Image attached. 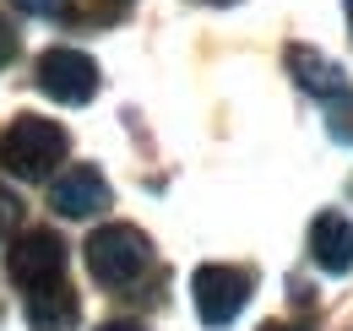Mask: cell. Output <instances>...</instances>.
I'll return each mask as SVG.
<instances>
[{"mask_svg":"<svg viewBox=\"0 0 353 331\" xmlns=\"http://www.w3.org/2000/svg\"><path fill=\"white\" fill-rule=\"evenodd\" d=\"M65 147H71L65 125L44 120V114H17L0 136V168L17 179H49L54 163L65 158Z\"/></svg>","mask_w":353,"mask_h":331,"instance_id":"cell-1","label":"cell"},{"mask_svg":"<svg viewBox=\"0 0 353 331\" xmlns=\"http://www.w3.org/2000/svg\"><path fill=\"white\" fill-rule=\"evenodd\" d=\"M147 266H152V245L136 223H103L88 239V272L103 288H131V283H141Z\"/></svg>","mask_w":353,"mask_h":331,"instance_id":"cell-2","label":"cell"},{"mask_svg":"<svg viewBox=\"0 0 353 331\" xmlns=\"http://www.w3.org/2000/svg\"><path fill=\"white\" fill-rule=\"evenodd\" d=\"M250 293H256V272L250 266H196V277H190V299H196V315H201V326L223 331L245 304H250Z\"/></svg>","mask_w":353,"mask_h":331,"instance_id":"cell-3","label":"cell"},{"mask_svg":"<svg viewBox=\"0 0 353 331\" xmlns=\"http://www.w3.org/2000/svg\"><path fill=\"white\" fill-rule=\"evenodd\" d=\"M39 92H49L54 103H92V92H98V66H92V54L82 49H44L39 54Z\"/></svg>","mask_w":353,"mask_h":331,"instance_id":"cell-4","label":"cell"},{"mask_svg":"<svg viewBox=\"0 0 353 331\" xmlns=\"http://www.w3.org/2000/svg\"><path fill=\"white\" fill-rule=\"evenodd\" d=\"M6 277L17 283V288H39V283H54V277H65V245H60V234H49V228H33V234H22L17 245L6 250Z\"/></svg>","mask_w":353,"mask_h":331,"instance_id":"cell-5","label":"cell"},{"mask_svg":"<svg viewBox=\"0 0 353 331\" xmlns=\"http://www.w3.org/2000/svg\"><path fill=\"white\" fill-rule=\"evenodd\" d=\"M49 207L60 212V217H92V212L109 207V179H103L92 163L65 168V174L49 185Z\"/></svg>","mask_w":353,"mask_h":331,"instance_id":"cell-6","label":"cell"},{"mask_svg":"<svg viewBox=\"0 0 353 331\" xmlns=\"http://www.w3.org/2000/svg\"><path fill=\"white\" fill-rule=\"evenodd\" d=\"M310 261H315L326 277L353 272V223L343 212H321V217L310 223Z\"/></svg>","mask_w":353,"mask_h":331,"instance_id":"cell-7","label":"cell"},{"mask_svg":"<svg viewBox=\"0 0 353 331\" xmlns=\"http://www.w3.org/2000/svg\"><path fill=\"white\" fill-rule=\"evenodd\" d=\"M77 315H82V304L65 277L28 288V326L33 331H77Z\"/></svg>","mask_w":353,"mask_h":331,"instance_id":"cell-8","label":"cell"},{"mask_svg":"<svg viewBox=\"0 0 353 331\" xmlns=\"http://www.w3.org/2000/svg\"><path fill=\"white\" fill-rule=\"evenodd\" d=\"M288 77L305 87L310 98H337V92H348V77H343V66L337 60H326V54H315L305 43H288Z\"/></svg>","mask_w":353,"mask_h":331,"instance_id":"cell-9","label":"cell"},{"mask_svg":"<svg viewBox=\"0 0 353 331\" xmlns=\"http://www.w3.org/2000/svg\"><path fill=\"white\" fill-rule=\"evenodd\" d=\"M326 130H332V141L353 147V92H337L326 103Z\"/></svg>","mask_w":353,"mask_h":331,"instance_id":"cell-10","label":"cell"},{"mask_svg":"<svg viewBox=\"0 0 353 331\" xmlns=\"http://www.w3.org/2000/svg\"><path fill=\"white\" fill-rule=\"evenodd\" d=\"M17 223H22V201H17V196H11L6 185H0V239H6V234H11Z\"/></svg>","mask_w":353,"mask_h":331,"instance_id":"cell-11","label":"cell"},{"mask_svg":"<svg viewBox=\"0 0 353 331\" xmlns=\"http://www.w3.org/2000/svg\"><path fill=\"white\" fill-rule=\"evenodd\" d=\"M17 60V28H11V17L0 11V71Z\"/></svg>","mask_w":353,"mask_h":331,"instance_id":"cell-12","label":"cell"},{"mask_svg":"<svg viewBox=\"0 0 353 331\" xmlns=\"http://www.w3.org/2000/svg\"><path fill=\"white\" fill-rule=\"evenodd\" d=\"M11 6H22L28 17H65L71 0H11Z\"/></svg>","mask_w":353,"mask_h":331,"instance_id":"cell-13","label":"cell"},{"mask_svg":"<svg viewBox=\"0 0 353 331\" xmlns=\"http://www.w3.org/2000/svg\"><path fill=\"white\" fill-rule=\"evenodd\" d=\"M98 331H141L136 321H109V326H98Z\"/></svg>","mask_w":353,"mask_h":331,"instance_id":"cell-14","label":"cell"},{"mask_svg":"<svg viewBox=\"0 0 353 331\" xmlns=\"http://www.w3.org/2000/svg\"><path fill=\"white\" fill-rule=\"evenodd\" d=\"M261 331H299V326H283V321H266Z\"/></svg>","mask_w":353,"mask_h":331,"instance_id":"cell-15","label":"cell"},{"mask_svg":"<svg viewBox=\"0 0 353 331\" xmlns=\"http://www.w3.org/2000/svg\"><path fill=\"white\" fill-rule=\"evenodd\" d=\"M207 6H234V0H207Z\"/></svg>","mask_w":353,"mask_h":331,"instance_id":"cell-16","label":"cell"},{"mask_svg":"<svg viewBox=\"0 0 353 331\" xmlns=\"http://www.w3.org/2000/svg\"><path fill=\"white\" fill-rule=\"evenodd\" d=\"M348 11H353V0H348Z\"/></svg>","mask_w":353,"mask_h":331,"instance_id":"cell-17","label":"cell"}]
</instances>
